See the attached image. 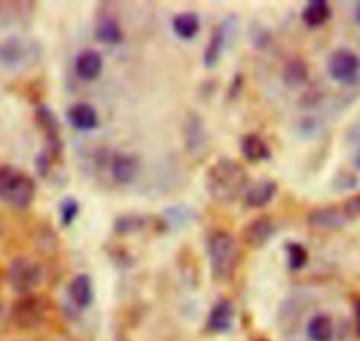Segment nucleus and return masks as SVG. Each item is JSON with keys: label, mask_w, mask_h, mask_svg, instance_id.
Returning a JSON list of instances; mask_svg holds the SVG:
<instances>
[{"label": "nucleus", "mask_w": 360, "mask_h": 341, "mask_svg": "<svg viewBox=\"0 0 360 341\" xmlns=\"http://www.w3.org/2000/svg\"><path fill=\"white\" fill-rule=\"evenodd\" d=\"M162 218L167 224V227H185L195 220V211L185 204H178V206L167 207Z\"/></svg>", "instance_id": "27"}, {"label": "nucleus", "mask_w": 360, "mask_h": 341, "mask_svg": "<svg viewBox=\"0 0 360 341\" xmlns=\"http://www.w3.org/2000/svg\"><path fill=\"white\" fill-rule=\"evenodd\" d=\"M183 139H185L186 151L192 155H199L204 151L207 143V130L204 120L197 112L190 111L183 123Z\"/></svg>", "instance_id": "11"}, {"label": "nucleus", "mask_w": 360, "mask_h": 341, "mask_svg": "<svg viewBox=\"0 0 360 341\" xmlns=\"http://www.w3.org/2000/svg\"><path fill=\"white\" fill-rule=\"evenodd\" d=\"M109 174L120 186L132 185L139 176V158L130 153H112L109 158Z\"/></svg>", "instance_id": "9"}, {"label": "nucleus", "mask_w": 360, "mask_h": 341, "mask_svg": "<svg viewBox=\"0 0 360 341\" xmlns=\"http://www.w3.org/2000/svg\"><path fill=\"white\" fill-rule=\"evenodd\" d=\"M225 37H227V34H225V28L221 27V25H217V27L211 30L210 41H207L202 53V62L206 69H213V67H217V63L220 62L221 55H224Z\"/></svg>", "instance_id": "19"}, {"label": "nucleus", "mask_w": 360, "mask_h": 341, "mask_svg": "<svg viewBox=\"0 0 360 341\" xmlns=\"http://www.w3.org/2000/svg\"><path fill=\"white\" fill-rule=\"evenodd\" d=\"M104 69V58L97 49H84L76 56L74 70L81 81H95Z\"/></svg>", "instance_id": "16"}, {"label": "nucleus", "mask_w": 360, "mask_h": 341, "mask_svg": "<svg viewBox=\"0 0 360 341\" xmlns=\"http://www.w3.org/2000/svg\"><path fill=\"white\" fill-rule=\"evenodd\" d=\"M42 274L44 273H42L41 264L25 255L14 257L6 271L7 283L20 295L32 294V290L39 287V283L42 281Z\"/></svg>", "instance_id": "5"}, {"label": "nucleus", "mask_w": 360, "mask_h": 341, "mask_svg": "<svg viewBox=\"0 0 360 341\" xmlns=\"http://www.w3.org/2000/svg\"><path fill=\"white\" fill-rule=\"evenodd\" d=\"M308 63L302 58H299V56H295V58H290L285 63L281 77H283V83L287 84L288 88H297L308 81Z\"/></svg>", "instance_id": "25"}, {"label": "nucleus", "mask_w": 360, "mask_h": 341, "mask_svg": "<svg viewBox=\"0 0 360 341\" xmlns=\"http://www.w3.org/2000/svg\"><path fill=\"white\" fill-rule=\"evenodd\" d=\"M302 21L308 25L309 28H319L326 25L333 16V9H330L329 2L326 0H311L302 9Z\"/></svg>", "instance_id": "23"}, {"label": "nucleus", "mask_w": 360, "mask_h": 341, "mask_svg": "<svg viewBox=\"0 0 360 341\" xmlns=\"http://www.w3.org/2000/svg\"><path fill=\"white\" fill-rule=\"evenodd\" d=\"M341 207H343V211H345V214H347L348 220L360 218V193L345 200V204Z\"/></svg>", "instance_id": "29"}, {"label": "nucleus", "mask_w": 360, "mask_h": 341, "mask_svg": "<svg viewBox=\"0 0 360 341\" xmlns=\"http://www.w3.org/2000/svg\"><path fill=\"white\" fill-rule=\"evenodd\" d=\"M285 252H287V266L292 273H297L306 267L309 260L308 248L299 241H288L285 245Z\"/></svg>", "instance_id": "26"}, {"label": "nucleus", "mask_w": 360, "mask_h": 341, "mask_svg": "<svg viewBox=\"0 0 360 341\" xmlns=\"http://www.w3.org/2000/svg\"><path fill=\"white\" fill-rule=\"evenodd\" d=\"M276 193L278 183L274 179H259L255 183H250L246 192L243 193V200L246 207L260 210V207H266L276 197Z\"/></svg>", "instance_id": "13"}, {"label": "nucleus", "mask_w": 360, "mask_h": 341, "mask_svg": "<svg viewBox=\"0 0 360 341\" xmlns=\"http://www.w3.org/2000/svg\"><path fill=\"white\" fill-rule=\"evenodd\" d=\"M354 18H355V23H357V25H360V2H357V4H355Z\"/></svg>", "instance_id": "32"}, {"label": "nucleus", "mask_w": 360, "mask_h": 341, "mask_svg": "<svg viewBox=\"0 0 360 341\" xmlns=\"http://www.w3.org/2000/svg\"><path fill=\"white\" fill-rule=\"evenodd\" d=\"M306 334H308L309 341H333V319L327 313H316L306 323Z\"/></svg>", "instance_id": "22"}, {"label": "nucleus", "mask_w": 360, "mask_h": 341, "mask_svg": "<svg viewBox=\"0 0 360 341\" xmlns=\"http://www.w3.org/2000/svg\"><path fill=\"white\" fill-rule=\"evenodd\" d=\"M79 211L81 206L79 202H77V199H74V197H65V199H62V202H60L58 206V213L60 221H62L63 227H69V225L77 218Z\"/></svg>", "instance_id": "28"}, {"label": "nucleus", "mask_w": 360, "mask_h": 341, "mask_svg": "<svg viewBox=\"0 0 360 341\" xmlns=\"http://www.w3.org/2000/svg\"><path fill=\"white\" fill-rule=\"evenodd\" d=\"M241 84H243V77H241V74H236L234 81H232L231 91H229V95H231V98L238 97V94H239V91H241Z\"/></svg>", "instance_id": "30"}, {"label": "nucleus", "mask_w": 360, "mask_h": 341, "mask_svg": "<svg viewBox=\"0 0 360 341\" xmlns=\"http://www.w3.org/2000/svg\"><path fill=\"white\" fill-rule=\"evenodd\" d=\"M148 224H151V218L144 217V214L127 213L116 218L115 224H112V231L118 236H130L143 232L148 227Z\"/></svg>", "instance_id": "24"}, {"label": "nucleus", "mask_w": 360, "mask_h": 341, "mask_svg": "<svg viewBox=\"0 0 360 341\" xmlns=\"http://www.w3.org/2000/svg\"><path fill=\"white\" fill-rule=\"evenodd\" d=\"M27 48L18 37H7L6 41L0 42V65L7 69H16L23 63Z\"/></svg>", "instance_id": "20"}, {"label": "nucleus", "mask_w": 360, "mask_h": 341, "mask_svg": "<svg viewBox=\"0 0 360 341\" xmlns=\"http://www.w3.org/2000/svg\"><path fill=\"white\" fill-rule=\"evenodd\" d=\"M0 281H2V273H0Z\"/></svg>", "instance_id": "34"}, {"label": "nucleus", "mask_w": 360, "mask_h": 341, "mask_svg": "<svg viewBox=\"0 0 360 341\" xmlns=\"http://www.w3.org/2000/svg\"><path fill=\"white\" fill-rule=\"evenodd\" d=\"M35 120H37V125L41 127V130L44 132V137H46L44 151L49 155V157H53V160H55V158L60 157V153H62L63 150L62 134H60L62 127H60L58 118H56L55 111H51L48 105L39 104L37 108H35Z\"/></svg>", "instance_id": "7"}, {"label": "nucleus", "mask_w": 360, "mask_h": 341, "mask_svg": "<svg viewBox=\"0 0 360 341\" xmlns=\"http://www.w3.org/2000/svg\"><path fill=\"white\" fill-rule=\"evenodd\" d=\"M327 72L336 83L354 84L359 79L360 58L350 49H336L327 60Z\"/></svg>", "instance_id": "6"}, {"label": "nucleus", "mask_w": 360, "mask_h": 341, "mask_svg": "<svg viewBox=\"0 0 360 341\" xmlns=\"http://www.w3.org/2000/svg\"><path fill=\"white\" fill-rule=\"evenodd\" d=\"M355 167H357L359 171H360V151H359L357 155H355Z\"/></svg>", "instance_id": "33"}, {"label": "nucleus", "mask_w": 360, "mask_h": 341, "mask_svg": "<svg viewBox=\"0 0 360 341\" xmlns=\"http://www.w3.org/2000/svg\"><path fill=\"white\" fill-rule=\"evenodd\" d=\"M241 153L252 164L266 162L273 157V151H271L267 141L255 132H250L241 137Z\"/></svg>", "instance_id": "18"}, {"label": "nucleus", "mask_w": 360, "mask_h": 341, "mask_svg": "<svg viewBox=\"0 0 360 341\" xmlns=\"http://www.w3.org/2000/svg\"><path fill=\"white\" fill-rule=\"evenodd\" d=\"M306 224L313 229H320V231H338L348 224V218L343 207L323 206L309 211L306 217Z\"/></svg>", "instance_id": "10"}, {"label": "nucleus", "mask_w": 360, "mask_h": 341, "mask_svg": "<svg viewBox=\"0 0 360 341\" xmlns=\"http://www.w3.org/2000/svg\"><path fill=\"white\" fill-rule=\"evenodd\" d=\"M95 37L105 46H118L123 42V28L112 14H98L95 21Z\"/></svg>", "instance_id": "17"}, {"label": "nucleus", "mask_w": 360, "mask_h": 341, "mask_svg": "<svg viewBox=\"0 0 360 341\" xmlns=\"http://www.w3.org/2000/svg\"><path fill=\"white\" fill-rule=\"evenodd\" d=\"M67 122L77 132H91L98 127V112L88 102H76L67 109Z\"/></svg>", "instance_id": "15"}, {"label": "nucleus", "mask_w": 360, "mask_h": 341, "mask_svg": "<svg viewBox=\"0 0 360 341\" xmlns=\"http://www.w3.org/2000/svg\"><path fill=\"white\" fill-rule=\"evenodd\" d=\"M207 259L214 281H229L239 264V245L227 231H217L207 239Z\"/></svg>", "instance_id": "2"}, {"label": "nucleus", "mask_w": 360, "mask_h": 341, "mask_svg": "<svg viewBox=\"0 0 360 341\" xmlns=\"http://www.w3.org/2000/svg\"><path fill=\"white\" fill-rule=\"evenodd\" d=\"M276 221L271 217H267V214H262V217H257L253 218V220H250L248 224L243 227L241 239L248 248L259 250L264 248V246L276 236Z\"/></svg>", "instance_id": "8"}, {"label": "nucleus", "mask_w": 360, "mask_h": 341, "mask_svg": "<svg viewBox=\"0 0 360 341\" xmlns=\"http://www.w3.org/2000/svg\"><path fill=\"white\" fill-rule=\"evenodd\" d=\"M67 295H69V301L72 302L74 308H90L91 302H94L95 299L94 281H91V278L84 273L76 274V276L69 281V285H67Z\"/></svg>", "instance_id": "14"}, {"label": "nucleus", "mask_w": 360, "mask_h": 341, "mask_svg": "<svg viewBox=\"0 0 360 341\" xmlns=\"http://www.w3.org/2000/svg\"><path fill=\"white\" fill-rule=\"evenodd\" d=\"M354 309H355V327H357V334L360 337V295L357 297V301H355Z\"/></svg>", "instance_id": "31"}, {"label": "nucleus", "mask_w": 360, "mask_h": 341, "mask_svg": "<svg viewBox=\"0 0 360 341\" xmlns=\"http://www.w3.org/2000/svg\"><path fill=\"white\" fill-rule=\"evenodd\" d=\"M35 181L32 176L14 165H0V200L7 206L25 210L35 199Z\"/></svg>", "instance_id": "3"}, {"label": "nucleus", "mask_w": 360, "mask_h": 341, "mask_svg": "<svg viewBox=\"0 0 360 341\" xmlns=\"http://www.w3.org/2000/svg\"><path fill=\"white\" fill-rule=\"evenodd\" d=\"M48 301L37 294L20 295L11 306V322L21 330H32L42 326L48 316Z\"/></svg>", "instance_id": "4"}, {"label": "nucleus", "mask_w": 360, "mask_h": 341, "mask_svg": "<svg viewBox=\"0 0 360 341\" xmlns=\"http://www.w3.org/2000/svg\"><path fill=\"white\" fill-rule=\"evenodd\" d=\"M260 341H267V340H260Z\"/></svg>", "instance_id": "35"}, {"label": "nucleus", "mask_w": 360, "mask_h": 341, "mask_svg": "<svg viewBox=\"0 0 360 341\" xmlns=\"http://www.w3.org/2000/svg\"><path fill=\"white\" fill-rule=\"evenodd\" d=\"M172 32L176 34V37L183 39V41H190V39L195 37L200 30V20L199 14L192 13V11H185V13H179L172 18Z\"/></svg>", "instance_id": "21"}, {"label": "nucleus", "mask_w": 360, "mask_h": 341, "mask_svg": "<svg viewBox=\"0 0 360 341\" xmlns=\"http://www.w3.org/2000/svg\"><path fill=\"white\" fill-rule=\"evenodd\" d=\"M236 308L229 299H220L214 302L213 308L210 309V315L206 320V329L213 334H225L232 329L234 323Z\"/></svg>", "instance_id": "12"}, {"label": "nucleus", "mask_w": 360, "mask_h": 341, "mask_svg": "<svg viewBox=\"0 0 360 341\" xmlns=\"http://www.w3.org/2000/svg\"><path fill=\"white\" fill-rule=\"evenodd\" d=\"M204 183L211 199L229 204L246 192L250 178L246 169L239 162H236L234 158L220 157L207 167Z\"/></svg>", "instance_id": "1"}]
</instances>
